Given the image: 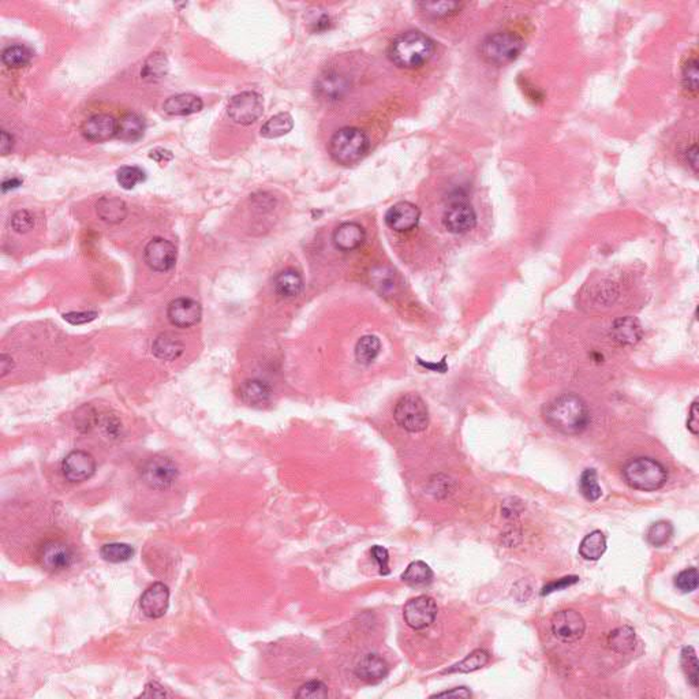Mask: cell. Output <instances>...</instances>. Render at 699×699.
<instances>
[{
    "label": "cell",
    "mask_w": 699,
    "mask_h": 699,
    "mask_svg": "<svg viewBox=\"0 0 699 699\" xmlns=\"http://www.w3.org/2000/svg\"><path fill=\"white\" fill-rule=\"evenodd\" d=\"M97 216L108 224L122 223L127 217V205L116 197H102L96 204Z\"/></svg>",
    "instance_id": "obj_24"
},
{
    "label": "cell",
    "mask_w": 699,
    "mask_h": 699,
    "mask_svg": "<svg viewBox=\"0 0 699 699\" xmlns=\"http://www.w3.org/2000/svg\"><path fill=\"white\" fill-rule=\"evenodd\" d=\"M460 6L462 4L457 1H423L417 4V7H420L423 14L433 18L447 17L450 14H454L460 9Z\"/></svg>",
    "instance_id": "obj_40"
},
{
    "label": "cell",
    "mask_w": 699,
    "mask_h": 699,
    "mask_svg": "<svg viewBox=\"0 0 699 699\" xmlns=\"http://www.w3.org/2000/svg\"><path fill=\"white\" fill-rule=\"evenodd\" d=\"M179 470L174 460L164 455H155L142 466V481L155 490L170 489L178 479Z\"/></svg>",
    "instance_id": "obj_7"
},
{
    "label": "cell",
    "mask_w": 699,
    "mask_h": 699,
    "mask_svg": "<svg viewBox=\"0 0 699 699\" xmlns=\"http://www.w3.org/2000/svg\"><path fill=\"white\" fill-rule=\"evenodd\" d=\"M435 53V43L418 31H408L394 38L388 47V58L402 69H418Z\"/></svg>",
    "instance_id": "obj_2"
},
{
    "label": "cell",
    "mask_w": 699,
    "mask_h": 699,
    "mask_svg": "<svg viewBox=\"0 0 699 699\" xmlns=\"http://www.w3.org/2000/svg\"><path fill=\"white\" fill-rule=\"evenodd\" d=\"M681 663H682L683 672H684L687 681L694 688H697L698 687V659H697V653H695L694 647H683Z\"/></svg>",
    "instance_id": "obj_41"
},
{
    "label": "cell",
    "mask_w": 699,
    "mask_h": 699,
    "mask_svg": "<svg viewBox=\"0 0 699 699\" xmlns=\"http://www.w3.org/2000/svg\"><path fill=\"white\" fill-rule=\"evenodd\" d=\"M151 158H155V160L158 161L160 164H163V163H167L168 160H171V158H173V155H171V152H168V151L158 149V151H155V152H152V153H151Z\"/></svg>",
    "instance_id": "obj_60"
},
{
    "label": "cell",
    "mask_w": 699,
    "mask_h": 699,
    "mask_svg": "<svg viewBox=\"0 0 699 699\" xmlns=\"http://www.w3.org/2000/svg\"><path fill=\"white\" fill-rule=\"evenodd\" d=\"M354 672L355 676L362 682L376 684L384 681L389 672V668L383 657L376 653H369L357 663Z\"/></svg>",
    "instance_id": "obj_20"
},
{
    "label": "cell",
    "mask_w": 699,
    "mask_h": 699,
    "mask_svg": "<svg viewBox=\"0 0 699 699\" xmlns=\"http://www.w3.org/2000/svg\"><path fill=\"white\" fill-rule=\"evenodd\" d=\"M579 490L583 494V497L589 502H597L601 497L602 489L597 481V472L595 469H586L582 472L579 479Z\"/></svg>",
    "instance_id": "obj_38"
},
{
    "label": "cell",
    "mask_w": 699,
    "mask_h": 699,
    "mask_svg": "<svg viewBox=\"0 0 699 699\" xmlns=\"http://www.w3.org/2000/svg\"><path fill=\"white\" fill-rule=\"evenodd\" d=\"M272 388L259 379L246 380L239 388L241 401L251 407H264L272 399Z\"/></svg>",
    "instance_id": "obj_22"
},
{
    "label": "cell",
    "mask_w": 699,
    "mask_h": 699,
    "mask_svg": "<svg viewBox=\"0 0 699 699\" xmlns=\"http://www.w3.org/2000/svg\"><path fill=\"white\" fill-rule=\"evenodd\" d=\"M642 325L641 323L631 317H623L613 323L611 327L612 339L622 346H632L642 339Z\"/></svg>",
    "instance_id": "obj_21"
},
{
    "label": "cell",
    "mask_w": 699,
    "mask_h": 699,
    "mask_svg": "<svg viewBox=\"0 0 699 699\" xmlns=\"http://www.w3.org/2000/svg\"><path fill=\"white\" fill-rule=\"evenodd\" d=\"M31 59H32L31 50L21 44L10 45L1 53V62L10 69L25 67L31 62Z\"/></svg>",
    "instance_id": "obj_37"
},
{
    "label": "cell",
    "mask_w": 699,
    "mask_h": 699,
    "mask_svg": "<svg viewBox=\"0 0 699 699\" xmlns=\"http://www.w3.org/2000/svg\"><path fill=\"white\" fill-rule=\"evenodd\" d=\"M294 127V119L288 112H280L262 124L261 136L265 139H279L288 134Z\"/></svg>",
    "instance_id": "obj_29"
},
{
    "label": "cell",
    "mask_w": 699,
    "mask_h": 699,
    "mask_svg": "<svg viewBox=\"0 0 699 699\" xmlns=\"http://www.w3.org/2000/svg\"><path fill=\"white\" fill-rule=\"evenodd\" d=\"M202 100L192 93H180L171 96L163 104V109L173 116H186L197 114L202 109Z\"/></svg>",
    "instance_id": "obj_23"
},
{
    "label": "cell",
    "mask_w": 699,
    "mask_h": 699,
    "mask_svg": "<svg viewBox=\"0 0 699 699\" xmlns=\"http://www.w3.org/2000/svg\"><path fill=\"white\" fill-rule=\"evenodd\" d=\"M141 609L143 614L149 619H160L163 617L170 605V589L167 585L156 582L151 585L140 600Z\"/></svg>",
    "instance_id": "obj_17"
},
{
    "label": "cell",
    "mask_w": 699,
    "mask_h": 699,
    "mask_svg": "<svg viewBox=\"0 0 699 699\" xmlns=\"http://www.w3.org/2000/svg\"><path fill=\"white\" fill-rule=\"evenodd\" d=\"M100 556L108 563H124L134 556V548L123 542H111L102 546Z\"/></svg>",
    "instance_id": "obj_36"
},
{
    "label": "cell",
    "mask_w": 699,
    "mask_h": 699,
    "mask_svg": "<svg viewBox=\"0 0 699 699\" xmlns=\"http://www.w3.org/2000/svg\"><path fill=\"white\" fill-rule=\"evenodd\" d=\"M82 136L92 142H104L116 137L118 121L107 114H97L87 119L81 127Z\"/></svg>",
    "instance_id": "obj_18"
},
{
    "label": "cell",
    "mask_w": 699,
    "mask_h": 699,
    "mask_svg": "<svg viewBox=\"0 0 699 699\" xmlns=\"http://www.w3.org/2000/svg\"><path fill=\"white\" fill-rule=\"evenodd\" d=\"M686 158H687L688 164L691 166V168L697 173L698 171V146H697V143H694L691 148L687 149Z\"/></svg>",
    "instance_id": "obj_57"
},
{
    "label": "cell",
    "mask_w": 699,
    "mask_h": 699,
    "mask_svg": "<svg viewBox=\"0 0 699 699\" xmlns=\"http://www.w3.org/2000/svg\"><path fill=\"white\" fill-rule=\"evenodd\" d=\"M698 582V571L694 567H691L688 570H684L678 577L675 578V586L682 593H691V592L697 590Z\"/></svg>",
    "instance_id": "obj_45"
},
{
    "label": "cell",
    "mask_w": 699,
    "mask_h": 699,
    "mask_svg": "<svg viewBox=\"0 0 699 699\" xmlns=\"http://www.w3.org/2000/svg\"><path fill=\"white\" fill-rule=\"evenodd\" d=\"M14 146V139L11 134H9L6 130L1 131V136H0V149H1V155L6 156L11 152Z\"/></svg>",
    "instance_id": "obj_56"
},
{
    "label": "cell",
    "mask_w": 699,
    "mask_h": 699,
    "mask_svg": "<svg viewBox=\"0 0 699 699\" xmlns=\"http://www.w3.org/2000/svg\"><path fill=\"white\" fill-rule=\"evenodd\" d=\"M35 216L29 210H18L11 217V227L18 234H26L35 227Z\"/></svg>",
    "instance_id": "obj_47"
},
{
    "label": "cell",
    "mask_w": 699,
    "mask_h": 699,
    "mask_svg": "<svg viewBox=\"0 0 699 699\" xmlns=\"http://www.w3.org/2000/svg\"><path fill=\"white\" fill-rule=\"evenodd\" d=\"M14 367V361L10 355L7 354H1L0 357V372H1V377H6Z\"/></svg>",
    "instance_id": "obj_58"
},
{
    "label": "cell",
    "mask_w": 699,
    "mask_h": 699,
    "mask_svg": "<svg viewBox=\"0 0 699 699\" xmlns=\"http://www.w3.org/2000/svg\"><path fill=\"white\" fill-rule=\"evenodd\" d=\"M578 580H579V578L578 577L561 578V579L556 580V582H551L549 585H546V586L542 589L541 595H551V593H553V592H558V590H561V589H565V587H568V586H571V585H575Z\"/></svg>",
    "instance_id": "obj_51"
},
{
    "label": "cell",
    "mask_w": 699,
    "mask_h": 699,
    "mask_svg": "<svg viewBox=\"0 0 699 699\" xmlns=\"http://www.w3.org/2000/svg\"><path fill=\"white\" fill-rule=\"evenodd\" d=\"M372 276V283L373 286L381 293V294H389L394 291L395 288V280H394V276H392V272H388L385 268H377L376 271H373V273L370 275Z\"/></svg>",
    "instance_id": "obj_46"
},
{
    "label": "cell",
    "mask_w": 699,
    "mask_h": 699,
    "mask_svg": "<svg viewBox=\"0 0 699 699\" xmlns=\"http://www.w3.org/2000/svg\"><path fill=\"white\" fill-rule=\"evenodd\" d=\"M381 342L374 335L362 336L355 346V359L361 365H370L380 355Z\"/></svg>",
    "instance_id": "obj_31"
},
{
    "label": "cell",
    "mask_w": 699,
    "mask_h": 699,
    "mask_svg": "<svg viewBox=\"0 0 699 699\" xmlns=\"http://www.w3.org/2000/svg\"><path fill=\"white\" fill-rule=\"evenodd\" d=\"M74 422H75V428L81 433H87L99 422V417L96 410L90 404H84L77 410L74 416Z\"/></svg>",
    "instance_id": "obj_43"
},
{
    "label": "cell",
    "mask_w": 699,
    "mask_h": 699,
    "mask_svg": "<svg viewBox=\"0 0 699 699\" xmlns=\"http://www.w3.org/2000/svg\"><path fill=\"white\" fill-rule=\"evenodd\" d=\"M436 601L429 595H418L407 601L403 608V619L410 629L416 631L429 629L437 617Z\"/></svg>",
    "instance_id": "obj_11"
},
{
    "label": "cell",
    "mask_w": 699,
    "mask_h": 699,
    "mask_svg": "<svg viewBox=\"0 0 699 699\" xmlns=\"http://www.w3.org/2000/svg\"><path fill=\"white\" fill-rule=\"evenodd\" d=\"M470 697H472V693L466 687H456L454 690L432 695V698H470Z\"/></svg>",
    "instance_id": "obj_54"
},
{
    "label": "cell",
    "mask_w": 699,
    "mask_h": 699,
    "mask_svg": "<svg viewBox=\"0 0 699 699\" xmlns=\"http://www.w3.org/2000/svg\"><path fill=\"white\" fill-rule=\"evenodd\" d=\"M542 416L549 426L563 435H579L590 422L586 403L574 394H563L551 401L543 407Z\"/></svg>",
    "instance_id": "obj_1"
},
{
    "label": "cell",
    "mask_w": 699,
    "mask_h": 699,
    "mask_svg": "<svg viewBox=\"0 0 699 699\" xmlns=\"http://www.w3.org/2000/svg\"><path fill=\"white\" fill-rule=\"evenodd\" d=\"M96 459L87 451H71L63 459L62 472L71 484H80L90 479L96 472Z\"/></svg>",
    "instance_id": "obj_13"
},
{
    "label": "cell",
    "mask_w": 699,
    "mask_h": 699,
    "mask_svg": "<svg viewBox=\"0 0 699 699\" xmlns=\"http://www.w3.org/2000/svg\"><path fill=\"white\" fill-rule=\"evenodd\" d=\"M21 185H22V180L21 179H18V178H10V179L3 180L1 190H3V193L10 192V190L18 189Z\"/></svg>",
    "instance_id": "obj_59"
},
{
    "label": "cell",
    "mask_w": 699,
    "mask_h": 699,
    "mask_svg": "<svg viewBox=\"0 0 699 699\" xmlns=\"http://www.w3.org/2000/svg\"><path fill=\"white\" fill-rule=\"evenodd\" d=\"M421 212L417 205L401 201L392 205L385 213V224L396 232H407L418 226Z\"/></svg>",
    "instance_id": "obj_16"
},
{
    "label": "cell",
    "mask_w": 699,
    "mask_h": 699,
    "mask_svg": "<svg viewBox=\"0 0 699 699\" xmlns=\"http://www.w3.org/2000/svg\"><path fill=\"white\" fill-rule=\"evenodd\" d=\"M402 580L410 586H426L433 580V571L425 561H413L403 573Z\"/></svg>",
    "instance_id": "obj_33"
},
{
    "label": "cell",
    "mask_w": 699,
    "mask_h": 699,
    "mask_svg": "<svg viewBox=\"0 0 699 699\" xmlns=\"http://www.w3.org/2000/svg\"><path fill=\"white\" fill-rule=\"evenodd\" d=\"M608 645L619 654H629L636 645L635 631L629 626L613 629L608 636Z\"/></svg>",
    "instance_id": "obj_32"
},
{
    "label": "cell",
    "mask_w": 699,
    "mask_h": 699,
    "mask_svg": "<svg viewBox=\"0 0 699 699\" xmlns=\"http://www.w3.org/2000/svg\"><path fill=\"white\" fill-rule=\"evenodd\" d=\"M97 423L108 438L115 440V438H119L122 435V422L115 416L105 414L104 417L99 418Z\"/></svg>",
    "instance_id": "obj_49"
},
{
    "label": "cell",
    "mask_w": 699,
    "mask_h": 699,
    "mask_svg": "<svg viewBox=\"0 0 699 699\" xmlns=\"http://www.w3.org/2000/svg\"><path fill=\"white\" fill-rule=\"evenodd\" d=\"M74 551L69 543L60 540L44 542L37 553L38 564L43 570L51 574L63 573L74 563Z\"/></svg>",
    "instance_id": "obj_8"
},
{
    "label": "cell",
    "mask_w": 699,
    "mask_h": 699,
    "mask_svg": "<svg viewBox=\"0 0 699 699\" xmlns=\"http://www.w3.org/2000/svg\"><path fill=\"white\" fill-rule=\"evenodd\" d=\"M346 89H347L346 80L337 72H327L321 75L315 82L317 93L327 100H336L342 97Z\"/></svg>",
    "instance_id": "obj_27"
},
{
    "label": "cell",
    "mask_w": 699,
    "mask_h": 699,
    "mask_svg": "<svg viewBox=\"0 0 699 699\" xmlns=\"http://www.w3.org/2000/svg\"><path fill=\"white\" fill-rule=\"evenodd\" d=\"M489 653L484 649H477L472 651L465 660L451 666L445 671V673H472L489 663Z\"/></svg>",
    "instance_id": "obj_34"
},
{
    "label": "cell",
    "mask_w": 699,
    "mask_h": 699,
    "mask_svg": "<svg viewBox=\"0 0 699 699\" xmlns=\"http://www.w3.org/2000/svg\"><path fill=\"white\" fill-rule=\"evenodd\" d=\"M167 317L176 328H190L202 317L201 305L190 298L174 299L167 309Z\"/></svg>",
    "instance_id": "obj_15"
},
{
    "label": "cell",
    "mask_w": 699,
    "mask_h": 699,
    "mask_svg": "<svg viewBox=\"0 0 699 699\" xmlns=\"http://www.w3.org/2000/svg\"><path fill=\"white\" fill-rule=\"evenodd\" d=\"M116 179H118V182L123 189L130 190V189H134L141 182H143L146 179V174L140 167L124 166L118 170Z\"/></svg>",
    "instance_id": "obj_42"
},
{
    "label": "cell",
    "mask_w": 699,
    "mask_h": 699,
    "mask_svg": "<svg viewBox=\"0 0 699 699\" xmlns=\"http://www.w3.org/2000/svg\"><path fill=\"white\" fill-rule=\"evenodd\" d=\"M367 241V231L355 222H346L333 232V245L340 251H354Z\"/></svg>",
    "instance_id": "obj_19"
},
{
    "label": "cell",
    "mask_w": 699,
    "mask_h": 699,
    "mask_svg": "<svg viewBox=\"0 0 699 699\" xmlns=\"http://www.w3.org/2000/svg\"><path fill=\"white\" fill-rule=\"evenodd\" d=\"M683 84L691 92H697L698 89V60L691 58L683 67Z\"/></svg>",
    "instance_id": "obj_48"
},
{
    "label": "cell",
    "mask_w": 699,
    "mask_h": 699,
    "mask_svg": "<svg viewBox=\"0 0 699 699\" xmlns=\"http://www.w3.org/2000/svg\"><path fill=\"white\" fill-rule=\"evenodd\" d=\"M524 40L511 32H497L488 36L481 45V53L493 65H506L515 60L524 51Z\"/></svg>",
    "instance_id": "obj_5"
},
{
    "label": "cell",
    "mask_w": 699,
    "mask_h": 699,
    "mask_svg": "<svg viewBox=\"0 0 699 699\" xmlns=\"http://www.w3.org/2000/svg\"><path fill=\"white\" fill-rule=\"evenodd\" d=\"M673 536V526L666 521H659L651 524L647 530L646 538L650 545L656 548H661L665 543L671 541Z\"/></svg>",
    "instance_id": "obj_39"
},
{
    "label": "cell",
    "mask_w": 699,
    "mask_h": 699,
    "mask_svg": "<svg viewBox=\"0 0 699 699\" xmlns=\"http://www.w3.org/2000/svg\"><path fill=\"white\" fill-rule=\"evenodd\" d=\"M372 553V558L373 560L379 564V573L380 575H388L389 574V553L388 551L385 549L384 546H380V545H374L370 551Z\"/></svg>",
    "instance_id": "obj_50"
},
{
    "label": "cell",
    "mask_w": 699,
    "mask_h": 699,
    "mask_svg": "<svg viewBox=\"0 0 699 699\" xmlns=\"http://www.w3.org/2000/svg\"><path fill=\"white\" fill-rule=\"evenodd\" d=\"M273 286L276 294L280 298H286V299L296 298L303 290V279L298 271L293 268H287L276 276Z\"/></svg>",
    "instance_id": "obj_26"
},
{
    "label": "cell",
    "mask_w": 699,
    "mask_h": 699,
    "mask_svg": "<svg viewBox=\"0 0 699 699\" xmlns=\"http://www.w3.org/2000/svg\"><path fill=\"white\" fill-rule=\"evenodd\" d=\"M298 699H323L328 697V687L321 681H310L302 684L298 688L296 695Z\"/></svg>",
    "instance_id": "obj_44"
},
{
    "label": "cell",
    "mask_w": 699,
    "mask_h": 699,
    "mask_svg": "<svg viewBox=\"0 0 699 699\" xmlns=\"http://www.w3.org/2000/svg\"><path fill=\"white\" fill-rule=\"evenodd\" d=\"M394 418L406 432L420 433L429 425V411L422 398L416 394H407L396 403Z\"/></svg>",
    "instance_id": "obj_6"
},
{
    "label": "cell",
    "mask_w": 699,
    "mask_h": 699,
    "mask_svg": "<svg viewBox=\"0 0 699 699\" xmlns=\"http://www.w3.org/2000/svg\"><path fill=\"white\" fill-rule=\"evenodd\" d=\"M152 351L161 361H175L185 352V345L173 333H161L155 339Z\"/></svg>",
    "instance_id": "obj_25"
},
{
    "label": "cell",
    "mask_w": 699,
    "mask_h": 699,
    "mask_svg": "<svg viewBox=\"0 0 699 699\" xmlns=\"http://www.w3.org/2000/svg\"><path fill=\"white\" fill-rule=\"evenodd\" d=\"M443 224L448 232L456 235L472 231L477 224V215L472 204L465 197L453 198L444 210Z\"/></svg>",
    "instance_id": "obj_9"
},
{
    "label": "cell",
    "mask_w": 699,
    "mask_h": 699,
    "mask_svg": "<svg viewBox=\"0 0 699 699\" xmlns=\"http://www.w3.org/2000/svg\"><path fill=\"white\" fill-rule=\"evenodd\" d=\"M168 60L163 53H152L143 63L141 75L146 81H158L168 72Z\"/></svg>",
    "instance_id": "obj_35"
},
{
    "label": "cell",
    "mask_w": 699,
    "mask_h": 699,
    "mask_svg": "<svg viewBox=\"0 0 699 699\" xmlns=\"http://www.w3.org/2000/svg\"><path fill=\"white\" fill-rule=\"evenodd\" d=\"M145 262L156 272L173 269L176 262V247L164 238H153L145 246Z\"/></svg>",
    "instance_id": "obj_14"
},
{
    "label": "cell",
    "mask_w": 699,
    "mask_h": 699,
    "mask_svg": "<svg viewBox=\"0 0 699 699\" xmlns=\"http://www.w3.org/2000/svg\"><path fill=\"white\" fill-rule=\"evenodd\" d=\"M145 131V123L137 114H126L118 121V134L116 137L127 142H134L142 139Z\"/></svg>",
    "instance_id": "obj_28"
},
{
    "label": "cell",
    "mask_w": 699,
    "mask_h": 699,
    "mask_svg": "<svg viewBox=\"0 0 699 699\" xmlns=\"http://www.w3.org/2000/svg\"><path fill=\"white\" fill-rule=\"evenodd\" d=\"M264 112L262 97L253 92L246 90L234 96L227 105L228 116L238 124L249 126L256 122Z\"/></svg>",
    "instance_id": "obj_10"
},
{
    "label": "cell",
    "mask_w": 699,
    "mask_h": 699,
    "mask_svg": "<svg viewBox=\"0 0 699 699\" xmlns=\"http://www.w3.org/2000/svg\"><path fill=\"white\" fill-rule=\"evenodd\" d=\"M170 694L161 687L158 683H149L145 687V691L141 694V697H148V698H156V697H168Z\"/></svg>",
    "instance_id": "obj_55"
},
{
    "label": "cell",
    "mask_w": 699,
    "mask_h": 699,
    "mask_svg": "<svg viewBox=\"0 0 699 699\" xmlns=\"http://www.w3.org/2000/svg\"><path fill=\"white\" fill-rule=\"evenodd\" d=\"M623 475L632 489L654 492L661 489L668 481L664 466L651 457H636L629 462Z\"/></svg>",
    "instance_id": "obj_4"
},
{
    "label": "cell",
    "mask_w": 699,
    "mask_h": 699,
    "mask_svg": "<svg viewBox=\"0 0 699 699\" xmlns=\"http://www.w3.org/2000/svg\"><path fill=\"white\" fill-rule=\"evenodd\" d=\"M585 619L575 609H563L552 617V632L561 642H577L585 635Z\"/></svg>",
    "instance_id": "obj_12"
},
{
    "label": "cell",
    "mask_w": 699,
    "mask_h": 699,
    "mask_svg": "<svg viewBox=\"0 0 699 699\" xmlns=\"http://www.w3.org/2000/svg\"><path fill=\"white\" fill-rule=\"evenodd\" d=\"M370 141L365 131L357 127H343L337 130L330 141L331 158L343 166H350L367 156Z\"/></svg>",
    "instance_id": "obj_3"
},
{
    "label": "cell",
    "mask_w": 699,
    "mask_h": 699,
    "mask_svg": "<svg viewBox=\"0 0 699 699\" xmlns=\"http://www.w3.org/2000/svg\"><path fill=\"white\" fill-rule=\"evenodd\" d=\"M97 317V312H71L63 315V318L72 325H81L93 321Z\"/></svg>",
    "instance_id": "obj_52"
},
{
    "label": "cell",
    "mask_w": 699,
    "mask_h": 699,
    "mask_svg": "<svg viewBox=\"0 0 699 699\" xmlns=\"http://www.w3.org/2000/svg\"><path fill=\"white\" fill-rule=\"evenodd\" d=\"M687 429H688V430H690L694 436H698V399H695V401L693 402V404H691V408H690V413H688V420H687Z\"/></svg>",
    "instance_id": "obj_53"
},
{
    "label": "cell",
    "mask_w": 699,
    "mask_h": 699,
    "mask_svg": "<svg viewBox=\"0 0 699 699\" xmlns=\"http://www.w3.org/2000/svg\"><path fill=\"white\" fill-rule=\"evenodd\" d=\"M605 551H607V538L600 530H595L593 533L587 534L579 545L580 556L590 561L600 559L605 553Z\"/></svg>",
    "instance_id": "obj_30"
}]
</instances>
